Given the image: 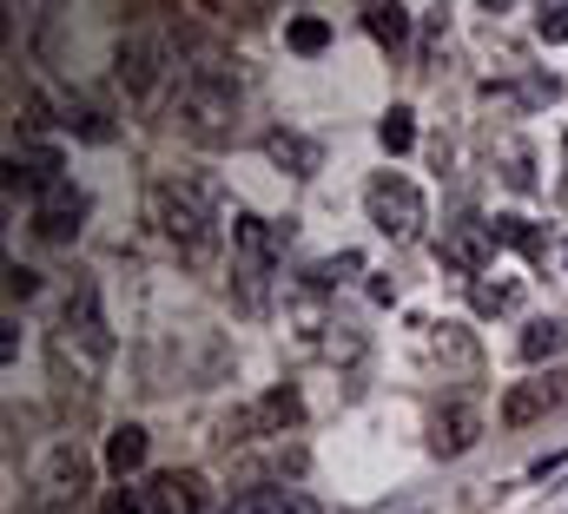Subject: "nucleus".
<instances>
[{
    "label": "nucleus",
    "mask_w": 568,
    "mask_h": 514,
    "mask_svg": "<svg viewBox=\"0 0 568 514\" xmlns=\"http://www.w3.org/2000/svg\"><path fill=\"white\" fill-rule=\"evenodd\" d=\"M364 212H371V225H377L390 245H410V238L429 225L424 192H417L404 172H377V178H371V192H364Z\"/></svg>",
    "instance_id": "obj_6"
},
{
    "label": "nucleus",
    "mask_w": 568,
    "mask_h": 514,
    "mask_svg": "<svg viewBox=\"0 0 568 514\" xmlns=\"http://www.w3.org/2000/svg\"><path fill=\"white\" fill-rule=\"evenodd\" d=\"M40 290V270H27V264H7V297H33Z\"/></svg>",
    "instance_id": "obj_26"
},
{
    "label": "nucleus",
    "mask_w": 568,
    "mask_h": 514,
    "mask_svg": "<svg viewBox=\"0 0 568 514\" xmlns=\"http://www.w3.org/2000/svg\"><path fill=\"white\" fill-rule=\"evenodd\" d=\"M429 350L449 357V363H463V370H476V343L463 337V323H429Z\"/></svg>",
    "instance_id": "obj_20"
},
{
    "label": "nucleus",
    "mask_w": 568,
    "mask_h": 514,
    "mask_svg": "<svg viewBox=\"0 0 568 514\" xmlns=\"http://www.w3.org/2000/svg\"><path fill=\"white\" fill-rule=\"evenodd\" d=\"M100 514H145V489H113L100 502Z\"/></svg>",
    "instance_id": "obj_24"
},
{
    "label": "nucleus",
    "mask_w": 568,
    "mask_h": 514,
    "mask_svg": "<svg viewBox=\"0 0 568 514\" xmlns=\"http://www.w3.org/2000/svg\"><path fill=\"white\" fill-rule=\"evenodd\" d=\"M436 264H443V270H463L469 284L489 277V264H496V225H483V218L443 225V238H436Z\"/></svg>",
    "instance_id": "obj_8"
},
{
    "label": "nucleus",
    "mask_w": 568,
    "mask_h": 514,
    "mask_svg": "<svg viewBox=\"0 0 568 514\" xmlns=\"http://www.w3.org/2000/svg\"><path fill=\"white\" fill-rule=\"evenodd\" d=\"M145 514H205V482L185 469H172V475H152L145 482Z\"/></svg>",
    "instance_id": "obj_12"
},
{
    "label": "nucleus",
    "mask_w": 568,
    "mask_h": 514,
    "mask_svg": "<svg viewBox=\"0 0 568 514\" xmlns=\"http://www.w3.org/2000/svg\"><path fill=\"white\" fill-rule=\"evenodd\" d=\"M357 264H364L357 251H344V257H324V264H311V277H304V284H311V290H331V284H337L344 270H357Z\"/></svg>",
    "instance_id": "obj_23"
},
{
    "label": "nucleus",
    "mask_w": 568,
    "mask_h": 514,
    "mask_svg": "<svg viewBox=\"0 0 568 514\" xmlns=\"http://www.w3.org/2000/svg\"><path fill=\"white\" fill-rule=\"evenodd\" d=\"M377 138H384V152H390V158H404V152L417 145V113H410V106H390V113H384V126H377Z\"/></svg>",
    "instance_id": "obj_21"
},
{
    "label": "nucleus",
    "mask_w": 568,
    "mask_h": 514,
    "mask_svg": "<svg viewBox=\"0 0 568 514\" xmlns=\"http://www.w3.org/2000/svg\"><path fill=\"white\" fill-rule=\"evenodd\" d=\"M516 297H523V284H516V277H476V284H469L476 317H503V310H516Z\"/></svg>",
    "instance_id": "obj_16"
},
{
    "label": "nucleus",
    "mask_w": 568,
    "mask_h": 514,
    "mask_svg": "<svg viewBox=\"0 0 568 514\" xmlns=\"http://www.w3.org/2000/svg\"><path fill=\"white\" fill-rule=\"evenodd\" d=\"M562 402H568V370L562 377H542V383H516L503 395V429H529V422H542Z\"/></svg>",
    "instance_id": "obj_10"
},
{
    "label": "nucleus",
    "mask_w": 568,
    "mask_h": 514,
    "mask_svg": "<svg viewBox=\"0 0 568 514\" xmlns=\"http://www.w3.org/2000/svg\"><path fill=\"white\" fill-rule=\"evenodd\" d=\"M284 40H291V53H304V60H311V53H324V47H331V20H324V13H297V20L284 27Z\"/></svg>",
    "instance_id": "obj_19"
},
{
    "label": "nucleus",
    "mask_w": 568,
    "mask_h": 514,
    "mask_svg": "<svg viewBox=\"0 0 568 514\" xmlns=\"http://www.w3.org/2000/svg\"><path fill=\"white\" fill-rule=\"evenodd\" d=\"M562 350H568V317H542V323H529V330H523V357H529V363L562 357Z\"/></svg>",
    "instance_id": "obj_17"
},
{
    "label": "nucleus",
    "mask_w": 568,
    "mask_h": 514,
    "mask_svg": "<svg viewBox=\"0 0 568 514\" xmlns=\"http://www.w3.org/2000/svg\"><path fill=\"white\" fill-rule=\"evenodd\" d=\"M536 33H542L549 47H562V40H568V7H542V20H536Z\"/></svg>",
    "instance_id": "obj_25"
},
{
    "label": "nucleus",
    "mask_w": 568,
    "mask_h": 514,
    "mask_svg": "<svg viewBox=\"0 0 568 514\" xmlns=\"http://www.w3.org/2000/svg\"><path fill=\"white\" fill-rule=\"evenodd\" d=\"M562 270H568V238H562Z\"/></svg>",
    "instance_id": "obj_28"
},
{
    "label": "nucleus",
    "mask_w": 568,
    "mask_h": 514,
    "mask_svg": "<svg viewBox=\"0 0 568 514\" xmlns=\"http://www.w3.org/2000/svg\"><path fill=\"white\" fill-rule=\"evenodd\" d=\"M87 482H93V462H87L73 442H60V449L40 462V475H33V514H80Z\"/></svg>",
    "instance_id": "obj_7"
},
{
    "label": "nucleus",
    "mask_w": 568,
    "mask_h": 514,
    "mask_svg": "<svg viewBox=\"0 0 568 514\" xmlns=\"http://www.w3.org/2000/svg\"><path fill=\"white\" fill-rule=\"evenodd\" d=\"M113 363V330H106V310H100V290L93 284H73L67 290V310H60V330H53V377L67 389H93Z\"/></svg>",
    "instance_id": "obj_2"
},
{
    "label": "nucleus",
    "mask_w": 568,
    "mask_h": 514,
    "mask_svg": "<svg viewBox=\"0 0 568 514\" xmlns=\"http://www.w3.org/2000/svg\"><path fill=\"white\" fill-rule=\"evenodd\" d=\"M172 120H179L185 138H199V145H225V138L239 132V73H225V60L185 66V73H179Z\"/></svg>",
    "instance_id": "obj_3"
},
{
    "label": "nucleus",
    "mask_w": 568,
    "mask_h": 514,
    "mask_svg": "<svg viewBox=\"0 0 568 514\" xmlns=\"http://www.w3.org/2000/svg\"><path fill=\"white\" fill-rule=\"evenodd\" d=\"M145 449H152V435H145L140 422H120V429L106 435V469L126 482V475H133V469L145 462Z\"/></svg>",
    "instance_id": "obj_15"
},
{
    "label": "nucleus",
    "mask_w": 568,
    "mask_h": 514,
    "mask_svg": "<svg viewBox=\"0 0 568 514\" xmlns=\"http://www.w3.org/2000/svg\"><path fill=\"white\" fill-rule=\"evenodd\" d=\"M496 245H516L523 257H542V251H549V238H542L529 218H496Z\"/></svg>",
    "instance_id": "obj_22"
},
{
    "label": "nucleus",
    "mask_w": 568,
    "mask_h": 514,
    "mask_svg": "<svg viewBox=\"0 0 568 514\" xmlns=\"http://www.w3.org/2000/svg\"><path fill=\"white\" fill-rule=\"evenodd\" d=\"M80 218H87V192H80L73 178L47 185V192L33 198V232H40L47 245H67V238L80 232Z\"/></svg>",
    "instance_id": "obj_9"
},
{
    "label": "nucleus",
    "mask_w": 568,
    "mask_h": 514,
    "mask_svg": "<svg viewBox=\"0 0 568 514\" xmlns=\"http://www.w3.org/2000/svg\"><path fill=\"white\" fill-rule=\"evenodd\" d=\"M364 27H371V40H384V47H404V40H410V7H364Z\"/></svg>",
    "instance_id": "obj_18"
},
{
    "label": "nucleus",
    "mask_w": 568,
    "mask_h": 514,
    "mask_svg": "<svg viewBox=\"0 0 568 514\" xmlns=\"http://www.w3.org/2000/svg\"><path fill=\"white\" fill-rule=\"evenodd\" d=\"M265 158H272L278 172H291V178H317V172H324V145L304 138V132H291V126L265 132Z\"/></svg>",
    "instance_id": "obj_13"
},
{
    "label": "nucleus",
    "mask_w": 568,
    "mask_h": 514,
    "mask_svg": "<svg viewBox=\"0 0 568 514\" xmlns=\"http://www.w3.org/2000/svg\"><path fill=\"white\" fill-rule=\"evenodd\" d=\"M179 66H172V47H165V33H145L133 27L126 40H120V53H113V80L126 86V100L133 106H152L159 93H165V80H172Z\"/></svg>",
    "instance_id": "obj_5"
},
{
    "label": "nucleus",
    "mask_w": 568,
    "mask_h": 514,
    "mask_svg": "<svg viewBox=\"0 0 568 514\" xmlns=\"http://www.w3.org/2000/svg\"><path fill=\"white\" fill-rule=\"evenodd\" d=\"M476 442H483V409L449 402V409L429 415V449H436V455H469Z\"/></svg>",
    "instance_id": "obj_11"
},
{
    "label": "nucleus",
    "mask_w": 568,
    "mask_h": 514,
    "mask_svg": "<svg viewBox=\"0 0 568 514\" xmlns=\"http://www.w3.org/2000/svg\"><path fill=\"white\" fill-rule=\"evenodd\" d=\"M152 225H159V238L179 251V264H192V270H212L219 251H225L219 198H212V185H199V178H159V185H152Z\"/></svg>",
    "instance_id": "obj_1"
},
{
    "label": "nucleus",
    "mask_w": 568,
    "mask_h": 514,
    "mask_svg": "<svg viewBox=\"0 0 568 514\" xmlns=\"http://www.w3.org/2000/svg\"><path fill=\"white\" fill-rule=\"evenodd\" d=\"M272 270H278V232L258 212H239L232 218V284H239V304L252 317L272 304Z\"/></svg>",
    "instance_id": "obj_4"
},
{
    "label": "nucleus",
    "mask_w": 568,
    "mask_h": 514,
    "mask_svg": "<svg viewBox=\"0 0 568 514\" xmlns=\"http://www.w3.org/2000/svg\"><path fill=\"white\" fill-rule=\"evenodd\" d=\"M232 514H317L311 495H297V489H278V482H265V489H252V495H239Z\"/></svg>",
    "instance_id": "obj_14"
},
{
    "label": "nucleus",
    "mask_w": 568,
    "mask_h": 514,
    "mask_svg": "<svg viewBox=\"0 0 568 514\" xmlns=\"http://www.w3.org/2000/svg\"><path fill=\"white\" fill-rule=\"evenodd\" d=\"M503 178H509L516 192H529V185H536V172H529V152H509V172H503Z\"/></svg>",
    "instance_id": "obj_27"
}]
</instances>
